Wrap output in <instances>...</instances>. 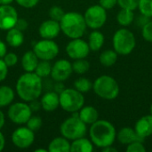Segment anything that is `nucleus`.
I'll use <instances>...</instances> for the list:
<instances>
[{
  "instance_id": "nucleus-39",
  "label": "nucleus",
  "mask_w": 152,
  "mask_h": 152,
  "mask_svg": "<svg viewBox=\"0 0 152 152\" xmlns=\"http://www.w3.org/2000/svg\"><path fill=\"white\" fill-rule=\"evenodd\" d=\"M99 4L106 10H110L118 4V0H99Z\"/></svg>"
},
{
  "instance_id": "nucleus-46",
  "label": "nucleus",
  "mask_w": 152,
  "mask_h": 152,
  "mask_svg": "<svg viewBox=\"0 0 152 152\" xmlns=\"http://www.w3.org/2000/svg\"><path fill=\"white\" fill-rule=\"evenodd\" d=\"M4 146H5V139L4 134L0 132V152L4 149Z\"/></svg>"
},
{
  "instance_id": "nucleus-24",
  "label": "nucleus",
  "mask_w": 152,
  "mask_h": 152,
  "mask_svg": "<svg viewBox=\"0 0 152 152\" xmlns=\"http://www.w3.org/2000/svg\"><path fill=\"white\" fill-rule=\"evenodd\" d=\"M104 41H105L104 35L98 29H94V31H92L89 35L87 43L89 45L90 50L96 52L102 47Z\"/></svg>"
},
{
  "instance_id": "nucleus-44",
  "label": "nucleus",
  "mask_w": 152,
  "mask_h": 152,
  "mask_svg": "<svg viewBox=\"0 0 152 152\" xmlns=\"http://www.w3.org/2000/svg\"><path fill=\"white\" fill-rule=\"evenodd\" d=\"M7 53V47L4 42L0 40V59H3V57Z\"/></svg>"
},
{
  "instance_id": "nucleus-37",
  "label": "nucleus",
  "mask_w": 152,
  "mask_h": 152,
  "mask_svg": "<svg viewBox=\"0 0 152 152\" xmlns=\"http://www.w3.org/2000/svg\"><path fill=\"white\" fill-rule=\"evenodd\" d=\"M3 60L8 68L13 67L18 62V56L14 53H6L5 55L3 57Z\"/></svg>"
},
{
  "instance_id": "nucleus-26",
  "label": "nucleus",
  "mask_w": 152,
  "mask_h": 152,
  "mask_svg": "<svg viewBox=\"0 0 152 152\" xmlns=\"http://www.w3.org/2000/svg\"><path fill=\"white\" fill-rule=\"evenodd\" d=\"M118 54L116 53V51L113 49H108V50H105L103 51L100 56H99V61H100V63L103 66V67H106V68H110L111 66H113L117 61H118Z\"/></svg>"
},
{
  "instance_id": "nucleus-34",
  "label": "nucleus",
  "mask_w": 152,
  "mask_h": 152,
  "mask_svg": "<svg viewBox=\"0 0 152 152\" xmlns=\"http://www.w3.org/2000/svg\"><path fill=\"white\" fill-rule=\"evenodd\" d=\"M118 4L120 8L134 11L138 8L139 0H118Z\"/></svg>"
},
{
  "instance_id": "nucleus-12",
  "label": "nucleus",
  "mask_w": 152,
  "mask_h": 152,
  "mask_svg": "<svg viewBox=\"0 0 152 152\" xmlns=\"http://www.w3.org/2000/svg\"><path fill=\"white\" fill-rule=\"evenodd\" d=\"M90 51L88 43L81 37L71 39L66 45V53L72 60L86 59L89 55Z\"/></svg>"
},
{
  "instance_id": "nucleus-18",
  "label": "nucleus",
  "mask_w": 152,
  "mask_h": 152,
  "mask_svg": "<svg viewBox=\"0 0 152 152\" xmlns=\"http://www.w3.org/2000/svg\"><path fill=\"white\" fill-rule=\"evenodd\" d=\"M117 139L121 144H124V145H128V144H130L134 142H137V141H141V142L144 141L137 134L134 128H132V127L121 128L117 133Z\"/></svg>"
},
{
  "instance_id": "nucleus-9",
  "label": "nucleus",
  "mask_w": 152,
  "mask_h": 152,
  "mask_svg": "<svg viewBox=\"0 0 152 152\" xmlns=\"http://www.w3.org/2000/svg\"><path fill=\"white\" fill-rule=\"evenodd\" d=\"M41 61H51L57 57L60 52L59 45L53 39H44L37 41L32 50Z\"/></svg>"
},
{
  "instance_id": "nucleus-32",
  "label": "nucleus",
  "mask_w": 152,
  "mask_h": 152,
  "mask_svg": "<svg viewBox=\"0 0 152 152\" xmlns=\"http://www.w3.org/2000/svg\"><path fill=\"white\" fill-rule=\"evenodd\" d=\"M43 125V120L38 116H31L28 122L26 123V126L28 127L33 132H37Z\"/></svg>"
},
{
  "instance_id": "nucleus-4",
  "label": "nucleus",
  "mask_w": 152,
  "mask_h": 152,
  "mask_svg": "<svg viewBox=\"0 0 152 152\" xmlns=\"http://www.w3.org/2000/svg\"><path fill=\"white\" fill-rule=\"evenodd\" d=\"M93 90L97 96L104 100H114L119 94V85L118 81L108 75L97 77L93 84Z\"/></svg>"
},
{
  "instance_id": "nucleus-30",
  "label": "nucleus",
  "mask_w": 152,
  "mask_h": 152,
  "mask_svg": "<svg viewBox=\"0 0 152 152\" xmlns=\"http://www.w3.org/2000/svg\"><path fill=\"white\" fill-rule=\"evenodd\" d=\"M74 88L82 94L87 93L93 89V83L86 77H79L74 82Z\"/></svg>"
},
{
  "instance_id": "nucleus-33",
  "label": "nucleus",
  "mask_w": 152,
  "mask_h": 152,
  "mask_svg": "<svg viewBox=\"0 0 152 152\" xmlns=\"http://www.w3.org/2000/svg\"><path fill=\"white\" fill-rule=\"evenodd\" d=\"M49 17L50 19L52 20H54L56 21H59L62 19L65 12L64 10L61 7V6H58V5H54V6H52L50 9H49Z\"/></svg>"
},
{
  "instance_id": "nucleus-3",
  "label": "nucleus",
  "mask_w": 152,
  "mask_h": 152,
  "mask_svg": "<svg viewBox=\"0 0 152 152\" xmlns=\"http://www.w3.org/2000/svg\"><path fill=\"white\" fill-rule=\"evenodd\" d=\"M60 26L61 32L70 39L82 37L87 28L84 15L77 12H65Z\"/></svg>"
},
{
  "instance_id": "nucleus-22",
  "label": "nucleus",
  "mask_w": 152,
  "mask_h": 152,
  "mask_svg": "<svg viewBox=\"0 0 152 152\" xmlns=\"http://www.w3.org/2000/svg\"><path fill=\"white\" fill-rule=\"evenodd\" d=\"M39 59L35 54L33 51H28L26 52L22 58H21V67L25 72H34L37 64H38Z\"/></svg>"
},
{
  "instance_id": "nucleus-50",
  "label": "nucleus",
  "mask_w": 152,
  "mask_h": 152,
  "mask_svg": "<svg viewBox=\"0 0 152 152\" xmlns=\"http://www.w3.org/2000/svg\"><path fill=\"white\" fill-rule=\"evenodd\" d=\"M35 152H48L47 149H36Z\"/></svg>"
},
{
  "instance_id": "nucleus-15",
  "label": "nucleus",
  "mask_w": 152,
  "mask_h": 152,
  "mask_svg": "<svg viewBox=\"0 0 152 152\" xmlns=\"http://www.w3.org/2000/svg\"><path fill=\"white\" fill-rule=\"evenodd\" d=\"M61 32L60 22L52 19L43 21L38 28L39 36L44 39H54Z\"/></svg>"
},
{
  "instance_id": "nucleus-8",
  "label": "nucleus",
  "mask_w": 152,
  "mask_h": 152,
  "mask_svg": "<svg viewBox=\"0 0 152 152\" xmlns=\"http://www.w3.org/2000/svg\"><path fill=\"white\" fill-rule=\"evenodd\" d=\"M106 11L107 10L100 4H94L88 7L84 13L86 26L92 29H99L102 28L107 21Z\"/></svg>"
},
{
  "instance_id": "nucleus-41",
  "label": "nucleus",
  "mask_w": 152,
  "mask_h": 152,
  "mask_svg": "<svg viewBox=\"0 0 152 152\" xmlns=\"http://www.w3.org/2000/svg\"><path fill=\"white\" fill-rule=\"evenodd\" d=\"M28 23L26 20L24 19H18L17 22H16V25H15V28H17L18 29H20V31H24L28 28Z\"/></svg>"
},
{
  "instance_id": "nucleus-25",
  "label": "nucleus",
  "mask_w": 152,
  "mask_h": 152,
  "mask_svg": "<svg viewBox=\"0 0 152 152\" xmlns=\"http://www.w3.org/2000/svg\"><path fill=\"white\" fill-rule=\"evenodd\" d=\"M14 91L8 86H0V108L11 105L14 100Z\"/></svg>"
},
{
  "instance_id": "nucleus-23",
  "label": "nucleus",
  "mask_w": 152,
  "mask_h": 152,
  "mask_svg": "<svg viewBox=\"0 0 152 152\" xmlns=\"http://www.w3.org/2000/svg\"><path fill=\"white\" fill-rule=\"evenodd\" d=\"M94 151V144L91 140L84 137L76 139L70 143L71 152H92Z\"/></svg>"
},
{
  "instance_id": "nucleus-49",
  "label": "nucleus",
  "mask_w": 152,
  "mask_h": 152,
  "mask_svg": "<svg viewBox=\"0 0 152 152\" xmlns=\"http://www.w3.org/2000/svg\"><path fill=\"white\" fill-rule=\"evenodd\" d=\"M14 0H0V5H5V4H11Z\"/></svg>"
},
{
  "instance_id": "nucleus-2",
  "label": "nucleus",
  "mask_w": 152,
  "mask_h": 152,
  "mask_svg": "<svg viewBox=\"0 0 152 152\" xmlns=\"http://www.w3.org/2000/svg\"><path fill=\"white\" fill-rule=\"evenodd\" d=\"M89 136L94 145L102 149L113 145L117 139V131L110 121L98 119L91 125Z\"/></svg>"
},
{
  "instance_id": "nucleus-14",
  "label": "nucleus",
  "mask_w": 152,
  "mask_h": 152,
  "mask_svg": "<svg viewBox=\"0 0 152 152\" xmlns=\"http://www.w3.org/2000/svg\"><path fill=\"white\" fill-rule=\"evenodd\" d=\"M18 12L11 4L0 5V29L8 30L14 28L18 20Z\"/></svg>"
},
{
  "instance_id": "nucleus-40",
  "label": "nucleus",
  "mask_w": 152,
  "mask_h": 152,
  "mask_svg": "<svg viewBox=\"0 0 152 152\" xmlns=\"http://www.w3.org/2000/svg\"><path fill=\"white\" fill-rule=\"evenodd\" d=\"M8 75V67L3 59H0V82H3Z\"/></svg>"
},
{
  "instance_id": "nucleus-45",
  "label": "nucleus",
  "mask_w": 152,
  "mask_h": 152,
  "mask_svg": "<svg viewBox=\"0 0 152 152\" xmlns=\"http://www.w3.org/2000/svg\"><path fill=\"white\" fill-rule=\"evenodd\" d=\"M53 89H54L53 91L56 92L57 94H61L65 89V87H64L62 82H56V84L53 86Z\"/></svg>"
},
{
  "instance_id": "nucleus-17",
  "label": "nucleus",
  "mask_w": 152,
  "mask_h": 152,
  "mask_svg": "<svg viewBox=\"0 0 152 152\" xmlns=\"http://www.w3.org/2000/svg\"><path fill=\"white\" fill-rule=\"evenodd\" d=\"M134 130L137 134L142 138L145 139L152 135V115H146L137 120L134 126Z\"/></svg>"
},
{
  "instance_id": "nucleus-1",
  "label": "nucleus",
  "mask_w": 152,
  "mask_h": 152,
  "mask_svg": "<svg viewBox=\"0 0 152 152\" xmlns=\"http://www.w3.org/2000/svg\"><path fill=\"white\" fill-rule=\"evenodd\" d=\"M16 94L23 102L38 99L43 92V81L35 72H25L16 82Z\"/></svg>"
},
{
  "instance_id": "nucleus-13",
  "label": "nucleus",
  "mask_w": 152,
  "mask_h": 152,
  "mask_svg": "<svg viewBox=\"0 0 152 152\" xmlns=\"http://www.w3.org/2000/svg\"><path fill=\"white\" fill-rule=\"evenodd\" d=\"M72 73V63L68 60L60 59L52 66L50 76L55 82H63L67 80Z\"/></svg>"
},
{
  "instance_id": "nucleus-6",
  "label": "nucleus",
  "mask_w": 152,
  "mask_h": 152,
  "mask_svg": "<svg viewBox=\"0 0 152 152\" xmlns=\"http://www.w3.org/2000/svg\"><path fill=\"white\" fill-rule=\"evenodd\" d=\"M113 48L118 55L130 54L136 45L134 34L125 27L118 29L112 37Z\"/></svg>"
},
{
  "instance_id": "nucleus-43",
  "label": "nucleus",
  "mask_w": 152,
  "mask_h": 152,
  "mask_svg": "<svg viewBox=\"0 0 152 152\" xmlns=\"http://www.w3.org/2000/svg\"><path fill=\"white\" fill-rule=\"evenodd\" d=\"M149 20H151L149 17H147V16H145V15H143V14L141 13V15L138 16L137 19H136V24H137L138 26H140V27L142 28Z\"/></svg>"
},
{
  "instance_id": "nucleus-31",
  "label": "nucleus",
  "mask_w": 152,
  "mask_h": 152,
  "mask_svg": "<svg viewBox=\"0 0 152 152\" xmlns=\"http://www.w3.org/2000/svg\"><path fill=\"white\" fill-rule=\"evenodd\" d=\"M138 9L140 12L149 18L152 17V0H139Z\"/></svg>"
},
{
  "instance_id": "nucleus-21",
  "label": "nucleus",
  "mask_w": 152,
  "mask_h": 152,
  "mask_svg": "<svg viewBox=\"0 0 152 152\" xmlns=\"http://www.w3.org/2000/svg\"><path fill=\"white\" fill-rule=\"evenodd\" d=\"M47 150L50 152H69L70 142L63 136L55 137L48 144Z\"/></svg>"
},
{
  "instance_id": "nucleus-11",
  "label": "nucleus",
  "mask_w": 152,
  "mask_h": 152,
  "mask_svg": "<svg viewBox=\"0 0 152 152\" xmlns=\"http://www.w3.org/2000/svg\"><path fill=\"white\" fill-rule=\"evenodd\" d=\"M12 144L19 149H28L35 141V132L27 126H20L16 128L11 136Z\"/></svg>"
},
{
  "instance_id": "nucleus-51",
  "label": "nucleus",
  "mask_w": 152,
  "mask_h": 152,
  "mask_svg": "<svg viewBox=\"0 0 152 152\" xmlns=\"http://www.w3.org/2000/svg\"><path fill=\"white\" fill-rule=\"evenodd\" d=\"M150 110H151V114L152 115V104L151 105V108H150Z\"/></svg>"
},
{
  "instance_id": "nucleus-5",
  "label": "nucleus",
  "mask_w": 152,
  "mask_h": 152,
  "mask_svg": "<svg viewBox=\"0 0 152 152\" xmlns=\"http://www.w3.org/2000/svg\"><path fill=\"white\" fill-rule=\"evenodd\" d=\"M86 124H85L78 117V111L72 113V116L65 119L61 126L60 132L61 136L65 137L69 141H74L76 139L86 136L87 133Z\"/></svg>"
},
{
  "instance_id": "nucleus-35",
  "label": "nucleus",
  "mask_w": 152,
  "mask_h": 152,
  "mask_svg": "<svg viewBox=\"0 0 152 152\" xmlns=\"http://www.w3.org/2000/svg\"><path fill=\"white\" fill-rule=\"evenodd\" d=\"M142 36L145 41L152 43V20H149L142 28Z\"/></svg>"
},
{
  "instance_id": "nucleus-42",
  "label": "nucleus",
  "mask_w": 152,
  "mask_h": 152,
  "mask_svg": "<svg viewBox=\"0 0 152 152\" xmlns=\"http://www.w3.org/2000/svg\"><path fill=\"white\" fill-rule=\"evenodd\" d=\"M28 105H29V107H30L32 112H37V111H38V110L42 108V107H41V103H40V102L37 101V99L29 102H28Z\"/></svg>"
},
{
  "instance_id": "nucleus-19",
  "label": "nucleus",
  "mask_w": 152,
  "mask_h": 152,
  "mask_svg": "<svg viewBox=\"0 0 152 152\" xmlns=\"http://www.w3.org/2000/svg\"><path fill=\"white\" fill-rule=\"evenodd\" d=\"M79 118L86 125H92L99 119V112L93 106H83L78 111Z\"/></svg>"
},
{
  "instance_id": "nucleus-48",
  "label": "nucleus",
  "mask_w": 152,
  "mask_h": 152,
  "mask_svg": "<svg viewBox=\"0 0 152 152\" xmlns=\"http://www.w3.org/2000/svg\"><path fill=\"white\" fill-rule=\"evenodd\" d=\"M113 145H111V146H108V147H105V148H102V152H117L118 151V150L116 149V148H114V147H112Z\"/></svg>"
},
{
  "instance_id": "nucleus-7",
  "label": "nucleus",
  "mask_w": 152,
  "mask_h": 152,
  "mask_svg": "<svg viewBox=\"0 0 152 152\" xmlns=\"http://www.w3.org/2000/svg\"><path fill=\"white\" fill-rule=\"evenodd\" d=\"M60 107L66 112L74 113L80 110L85 104V97L82 93L75 88H65L59 94Z\"/></svg>"
},
{
  "instance_id": "nucleus-28",
  "label": "nucleus",
  "mask_w": 152,
  "mask_h": 152,
  "mask_svg": "<svg viewBox=\"0 0 152 152\" xmlns=\"http://www.w3.org/2000/svg\"><path fill=\"white\" fill-rule=\"evenodd\" d=\"M52 64L50 62V61H41L39 60L38 64L35 69V73L40 77L41 78H45L47 77H49L51 75V71H52Z\"/></svg>"
},
{
  "instance_id": "nucleus-16",
  "label": "nucleus",
  "mask_w": 152,
  "mask_h": 152,
  "mask_svg": "<svg viewBox=\"0 0 152 152\" xmlns=\"http://www.w3.org/2000/svg\"><path fill=\"white\" fill-rule=\"evenodd\" d=\"M42 109L46 112H53L60 107L59 94L54 91L45 93L40 100Z\"/></svg>"
},
{
  "instance_id": "nucleus-38",
  "label": "nucleus",
  "mask_w": 152,
  "mask_h": 152,
  "mask_svg": "<svg viewBox=\"0 0 152 152\" xmlns=\"http://www.w3.org/2000/svg\"><path fill=\"white\" fill-rule=\"evenodd\" d=\"M15 1L19 5L24 8H32L36 6L39 2V0H15Z\"/></svg>"
},
{
  "instance_id": "nucleus-20",
  "label": "nucleus",
  "mask_w": 152,
  "mask_h": 152,
  "mask_svg": "<svg viewBox=\"0 0 152 152\" xmlns=\"http://www.w3.org/2000/svg\"><path fill=\"white\" fill-rule=\"evenodd\" d=\"M5 41L8 45L11 47L18 48L20 47L24 42V35L23 32L18 29L17 28H12L7 30L5 36Z\"/></svg>"
},
{
  "instance_id": "nucleus-29",
  "label": "nucleus",
  "mask_w": 152,
  "mask_h": 152,
  "mask_svg": "<svg viewBox=\"0 0 152 152\" xmlns=\"http://www.w3.org/2000/svg\"><path fill=\"white\" fill-rule=\"evenodd\" d=\"M72 69L73 72L82 75L86 73L90 69V63L86 59H78L75 60L72 63Z\"/></svg>"
},
{
  "instance_id": "nucleus-36",
  "label": "nucleus",
  "mask_w": 152,
  "mask_h": 152,
  "mask_svg": "<svg viewBox=\"0 0 152 152\" xmlns=\"http://www.w3.org/2000/svg\"><path fill=\"white\" fill-rule=\"evenodd\" d=\"M126 151L127 152H145L146 148L143 145V142L137 141L134 142L130 144L127 145L126 147Z\"/></svg>"
},
{
  "instance_id": "nucleus-10",
  "label": "nucleus",
  "mask_w": 152,
  "mask_h": 152,
  "mask_svg": "<svg viewBox=\"0 0 152 152\" xmlns=\"http://www.w3.org/2000/svg\"><path fill=\"white\" fill-rule=\"evenodd\" d=\"M32 110L26 102L12 103L8 109V118L16 125H26L29 118L32 116Z\"/></svg>"
},
{
  "instance_id": "nucleus-47",
  "label": "nucleus",
  "mask_w": 152,
  "mask_h": 152,
  "mask_svg": "<svg viewBox=\"0 0 152 152\" xmlns=\"http://www.w3.org/2000/svg\"><path fill=\"white\" fill-rule=\"evenodd\" d=\"M5 123V118H4V112L0 110V130L3 128V126H4Z\"/></svg>"
},
{
  "instance_id": "nucleus-27",
  "label": "nucleus",
  "mask_w": 152,
  "mask_h": 152,
  "mask_svg": "<svg viewBox=\"0 0 152 152\" xmlns=\"http://www.w3.org/2000/svg\"><path fill=\"white\" fill-rule=\"evenodd\" d=\"M134 20V11L121 8V10L117 14V21L122 27H128Z\"/></svg>"
}]
</instances>
